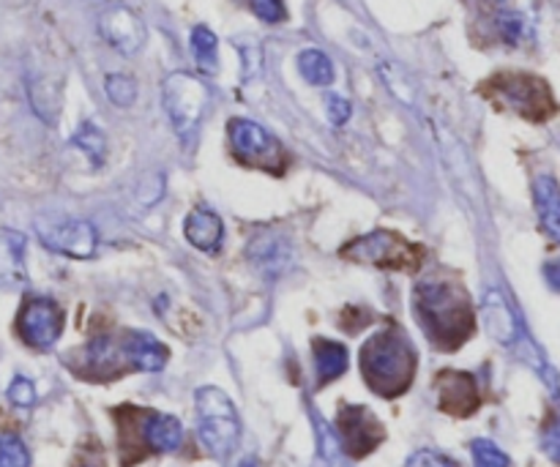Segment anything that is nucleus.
Wrapping results in <instances>:
<instances>
[{
  "label": "nucleus",
  "mask_w": 560,
  "mask_h": 467,
  "mask_svg": "<svg viewBox=\"0 0 560 467\" xmlns=\"http://www.w3.org/2000/svg\"><path fill=\"white\" fill-rule=\"evenodd\" d=\"M249 9L255 11L262 22H268V25H277V22H282L284 16H288L284 14L282 0H249Z\"/></svg>",
  "instance_id": "obj_30"
},
{
  "label": "nucleus",
  "mask_w": 560,
  "mask_h": 467,
  "mask_svg": "<svg viewBox=\"0 0 560 467\" xmlns=\"http://www.w3.org/2000/svg\"><path fill=\"white\" fill-rule=\"evenodd\" d=\"M470 454H474L476 467H509L512 459L503 448H498L495 443L487 441V437H479V441L470 443Z\"/></svg>",
  "instance_id": "obj_25"
},
{
  "label": "nucleus",
  "mask_w": 560,
  "mask_h": 467,
  "mask_svg": "<svg viewBox=\"0 0 560 467\" xmlns=\"http://www.w3.org/2000/svg\"><path fill=\"white\" fill-rule=\"evenodd\" d=\"M534 208L541 230L550 241L560 244V184L556 175L539 173L534 178Z\"/></svg>",
  "instance_id": "obj_17"
},
{
  "label": "nucleus",
  "mask_w": 560,
  "mask_h": 467,
  "mask_svg": "<svg viewBox=\"0 0 560 467\" xmlns=\"http://www.w3.org/2000/svg\"><path fill=\"white\" fill-rule=\"evenodd\" d=\"M299 71L310 85L317 87H328L334 82V77H337L334 74L331 58L326 52H320V49H304L299 55Z\"/></svg>",
  "instance_id": "obj_21"
},
{
  "label": "nucleus",
  "mask_w": 560,
  "mask_h": 467,
  "mask_svg": "<svg viewBox=\"0 0 560 467\" xmlns=\"http://www.w3.org/2000/svg\"><path fill=\"white\" fill-rule=\"evenodd\" d=\"M228 137L230 148H233L238 162L257 170H266V173L271 175L284 173L288 153H284L282 142H279L266 126L255 124V120L249 118H233L228 124Z\"/></svg>",
  "instance_id": "obj_5"
},
{
  "label": "nucleus",
  "mask_w": 560,
  "mask_h": 467,
  "mask_svg": "<svg viewBox=\"0 0 560 467\" xmlns=\"http://www.w3.org/2000/svg\"><path fill=\"white\" fill-rule=\"evenodd\" d=\"M184 233H186V241H189L195 249L219 252V246H222V238H224V224L222 219H219L213 211H208V208H195V211L186 217Z\"/></svg>",
  "instance_id": "obj_18"
},
{
  "label": "nucleus",
  "mask_w": 560,
  "mask_h": 467,
  "mask_svg": "<svg viewBox=\"0 0 560 467\" xmlns=\"http://www.w3.org/2000/svg\"><path fill=\"white\" fill-rule=\"evenodd\" d=\"M241 52H244V74L246 77H255L260 71V44H241Z\"/></svg>",
  "instance_id": "obj_35"
},
{
  "label": "nucleus",
  "mask_w": 560,
  "mask_h": 467,
  "mask_svg": "<svg viewBox=\"0 0 560 467\" xmlns=\"http://www.w3.org/2000/svg\"><path fill=\"white\" fill-rule=\"evenodd\" d=\"M104 91H107V98L115 107H131L137 98V82L129 74H107Z\"/></svg>",
  "instance_id": "obj_24"
},
{
  "label": "nucleus",
  "mask_w": 560,
  "mask_h": 467,
  "mask_svg": "<svg viewBox=\"0 0 560 467\" xmlns=\"http://www.w3.org/2000/svg\"><path fill=\"white\" fill-rule=\"evenodd\" d=\"M416 364L419 355L413 342L399 328H383L361 348V375L383 399L402 397L413 386Z\"/></svg>",
  "instance_id": "obj_2"
},
{
  "label": "nucleus",
  "mask_w": 560,
  "mask_h": 467,
  "mask_svg": "<svg viewBox=\"0 0 560 467\" xmlns=\"http://www.w3.org/2000/svg\"><path fill=\"white\" fill-rule=\"evenodd\" d=\"M16 334L33 350H49L63 334V312L49 299H31L16 317Z\"/></svg>",
  "instance_id": "obj_11"
},
{
  "label": "nucleus",
  "mask_w": 560,
  "mask_h": 467,
  "mask_svg": "<svg viewBox=\"0 0 560 467\" xmlns=\"http://www.w3.org/2000/svg\"><path fill=\"white\" fill-rule=\"evenodd\" d=\"M498 31H501L506 44H520V38L525 36L523 14H517V11H503V14H498Z\"/></svg>",
  "instance_id": "obj_27"
},
{
  "label": "nucleus",
  "mask_w": 560,
  "mask_h": 467,
  "mask_svg": "<svg viewBox=\"0 0 560 467\" xmlns=\"http://www.w3.org/2000/svg\"><path fill=\"white\" fill-rule=\"evenodd\" d=\"M246 255L249 260L260 268L266 277H279V273L288 271L290 260H293V252L290 244L277 233H260L249 241L246 246Z\"/></svg>",
  "instance_id": "obj_16"
},
{
  "label": "nucleus",
  "mask_w": 560,
  "mask_h": 467,
  "mask_svg": "<svg viewBox=\"0 0 560 467\" xmlns=\"http://www.w3.org/2000/svg\"><path fill=\"white\" fill-rule=\"evenodd\" d=\"M120 348H124L126 366L137 372H162L170 359V350L145 331H126L120 337Z\"/></svg>",
  "instance_id": "obj_15"
},
{
  "label": "nucleus",
  "mask_w": 560,
  "mask_h": 467,
  "mask_svg": "<svg viewBox=\"0 0 560 467\" xmlns=\"http://www.w3.org/2000/svg\"><path fill=\"white\" fill-rule=\"evenodd\" d=\"M481 320H485L487 331L495 342L506 345V348H514L517 339L523 337V328H520L517 315H514L512 304L506 301V295L498 288L487 290L485 301H481Z\"/></svg>",
  "instance_id": "obj_14"
},
{
  "label": "nucleus",
  "mask_w": 560,
  "mask_h": 467,
  "mask_svg": "<svg viewBox=\"0 0 560 467\" xmlns=\"http://www.w3.org/2000/svg\"><path fill=\"white\" fill-rule=\"evenodd\" d=\"M339 427V446L348 457L364 459L366 454L375 452L377 446L386 437V430H383L381 421L375 419V413L361 405H342L337 416Z\"/></svg>",
  "instance_id": "obj_10"
},
{
  "label": "nucleus",
  "mask_w": 560,
  "mask_h": 467,
  "mask_svg": "<svg viewBox=\"0 0 560 467\" xmlns=\"http://www.w3.org/2000/svg\"><path fill=\"white\" fill-rule=\"evenodd\" d=\"M118 413L126 416V432H137L140 435L142 452L151 454H173L184 443V427L175 416L153 413V410H137L124 408Z\"/></svg>",
  "instance_id": "obj_9"
},
{
  "label": "nucleus",
  "mask_w": 560,
  "mask_h": 467,
  "mask_svg": "<svg viewBox=\"0 0 560 467\" xmlns=\"http://www.w3.org/2000/svg\"><path fill=\"white\" fill-rule=\"evenodd\" d=\"M541 448H545V454L552 463L560 465V419L552 421L545 430V435H541Z\"/></svg>",
  "instance_id": "obj_33"
},
{
  "label": "nucleus",
  "mask_w": 560,
  "mask_h": 467,
  "mask_svg": "<svg viewBox=\"0 0 560 467\" xmlns=\"http://www.w3.org/2000/svg\"><path fill=\"white\" fill-rule=\"evenodd\" d=\"M9 402L16 405V408H33L36 402V388L27 377H14L9 386Z\"/></svg>",
  "instance_id": "obj_29"
},
{
  "label": "nucleus",
  "mask_w": 560,
  "mask_h": 467,
  "mask_svg": "<svg viewBox=\"0 0 560 467\" xmlns=\"http://www.w3.org/2000/svg\"><path fill=\"white\" fill-rule=\"evenodd\" d=\"M339 255H342L345 260L361 262V266L370 262V266L377 268H399V271H408V268H416L421 249L410 244V241L399 238L397 233L377 230V233L364 235V238L350 241L348 246L339 249Z\"/></svg>",
  "instance_id": "obj_7"
},
{
  "label": "nucleus",
  "mask_w": 560,
  "mask_h": 467,
  "mask_svg": "<svg viewBox=\"0 0 560 467\" xmlns=\"http://www.w3.org/2000/svg\"><path fill=\"white\" fill-rule=\"evenodd\" d=\"M405 467H459V465L452 463V459L443 457V454L438 452H416Z\"/></svg>",
  "instance_id": "obj_34"
},
{
  "label": "nucleus",
  "mask_w": 560,
  "mask_h": 467,
  "mask_svg": "<svg viewBox=\"0 0 560 467\" xmlns=\"http://www.w3.org/2000/svg\"><path fill=\"white\" fill-rule=\"evenodd\" d=\"M545 279L556 293H560V260H550L545 266Z\"/></svg>",
  "instance_id": "obj_36"
},
{
  "label": "nucleus",
  "mask_w": 560,
  "mask_h": 467,
  "mask_svg": "<svg viewBox=\"0 0 560 467\" xmlns=\"http://www.w3.org/2000/svg\"><path fill=\"white\" fill-rule=\"evenodd\" d=\"M71 140H74L77 148H82V153H88V159H91L96 167L104 162V156H107V142H104V135L93 124H82Z\"/></svg>",
  "instance_id": "obj_23"
},
{
  "label": "nucleus",
  "mask_w": 560,
  "mask_h": 467,
  "mask_svg": "<svg viewBox=\"0 0 560 467\" xmlns=\"http://www.w3.org/2000/svg\"><path fill=\"white\" fill-rule=\"evenodd\" d=\"M435 392H438V408L448 416L457 419H468L479 410V383L470 372L459 370H443L435 377Z\"/></svg>",
  "instance_id": "obj_12"
},
{
  "label": "nucleus",
  "mask_w": 560,
  "mask_h": 467,
  "mask_svg": "<svg viewBox=\"0 0 560 467\" xmlns=\"http://www.w3.org/2000/svg\"><path fill=\"white\" fill-rule=\"evenodd\" d=\"M0 467H31V454L16 435H0Z\"/></svg>",
  "instance_id": "obj_26"
},
{
  "label": "nucleus",
  "mask_w": 560,
  "mask_h": 467,
  "mask_svg": "<svg viewBox=\"0 0 560 467\" xmlns=\"http://www.w3.org/2000/svg\"><path fill=\"white\" fill-rule=\"evenodd\" d=\"M381 71H383V80H386V85L392 87V91L397 93V96L402 98L405 104L413 102V91H410V82L405 80L402 74H399L397 66H381Z\"/></svg>",
  "instance_id": "obj_32"
},
{
  "label": "nucleus",
  "mask_w": 560,
  "mask_h": 467,
  "mask_svg": "<svg viewBox=\"0 0 560 467\" xmlns=\"http://www.w3.org/2000/svg\"><path fill=\"white\" fill-rule=\"evenodd\" d=\"M315 427H317V441H320V454L326 463H337L339 452H342V446H339V437L334 435L331 427L326 424V421H320L315 416Z\"/></svg>",
  "instance_id": "obj_28"
},
{
  "label": "nucleus",
  "mask_w": 560,
  "mask_h": 467,
  "mask_svg": "<svg viewBox=\"0 0 560 467\" xmlns=\"http://www.w3.org/2000/svg\"><path fill=\"white\" fill-rule=\"evenodd\" d=\"M36 233L38 241L47 249H52L55 255L74 257V260H88V257L96 255V227L91 222H85V219L42 217L36 219Z\"/></svg>",
  "instance_id": "obj_8"
},
{
  "label": "nucleus",
  "mask_w": 560,
  "mask_h": 467,
  "mask_svg": "<svg viewBox=\"0 0 560 467\" xmlns=\"http://www.w3.org/2000/svg\"><path fill=\"white\" fill-rule=\"evenodd\" d=\"M0 282H25V235L14 230H0Z\"/></svg>",
  "instance_id": "obj_19"
},
{
  "label": "nucleus",
  "mask_w": 560,
  "mask_h": 467,
  "mask_svg": "<svg viewBox=\"0 0 560 467\" xmlns=\"http://www.w3.org/2000/svg\"><path fill=\"white\" fill-rule=\"evenodd\" d=\"M315 370L317 386H328L348 372V348L331 339H315Z\"/></svg>",
  "instance_id": "obj_20"
},
{
  "label": "nucleus",
  "mask_w": 560,
  "mask_h": 467,
  "mask_svg": "<svg viewBox=\"0 0 560 467\" xmlns=\"http://www.w3.org/2000/svg\"><path fill=\"white\" fill-rule=\"evenodd\" d=\"M197 405V432H200L202 446L217 459H228L235 452L241 437V421L235 413V405L230 402L222 388L202 386L195 394Z\"/></svg>",
  "instance_id": "obj_4"
},
{
  "label": "nucleus",
  "mask_w": 560,
  "mask_h": 467,
  "mask_svg": "<svg viewBox=\"0 0 560 467\" xmlns=\"http://www.w3.org/2000/svg\"><path fill=\"white\" fill-rule=\"evenodd\" d=\"M98 31L107 38L109 47H115L124 55H137L148 42V31L140 16L126 5H109L98 16Z\"/></svg>",
  "instance_id": "obj_13"
},
{
  "label": "nucleus",
  "mask_w": 560,
  "mask_h": 467,
  "mask_svg": "<svg viewBox=\"0 0 560 467\" xmlns=\"http://www.w3.org/2000/svg\"><path fill=\"white\" fill-rule=\"evenodd\" d=\"M162 102L175 135H178L180 140H189L197 131V126H200L202 113H206L208 107V87L202 85L197 77L175 71V74H170L167 80H164Z\"/></svg>",
  "instance_id": "obj_6"
},
{
  "label": "nucleus",
  "mask_w": 560,
  "mask_h": 467,
  "mask_svg": "<svg viewBox=\"0 0 560 467\" xmlns=\"http://www.w3.org/2000/svg\"><path fill=\"white\" fill-rule=\"evenodd\" d=\"M481 91L501 107L523 115L525 120H547L556 113V98L541 77L528 71H501L481 85Z\"/></svg>",
  "instance_id": "obj_3"
},
{
  "label": "nucleus",
  "mask_w": 560,
  "mask_h": 467,
  "mask_svg": "<svg viewBox=\"0 0 560 467\" xmlns=\"http://www.w3.org/2000/svg\"><path fill=\"white\" fill-rule=\"evenodd\" d=\"M326 115L334 126H345L353 115V107L345 96H337V93H328L326 96Z\"/></svg>",
  "instance_id": "obj_31"
},
{
  "label": "nucleus",
  "mask_w": 560,
  "mask_h": 467,
  "mask_svg": "<svg viewBox=\"0 0 560 467\" xmlns=\"http://www.w3.org/2000/svg\"><path fill=\"white\" fill-rule=\"evenodd\" d=\"M238 467H262V465H260V459H257V457H244L238 463Z\"/></svg>",
  "instance_id": "obj_37"
},
{
  "label": "nucleus",
  "mask_w": 560,
  "mask_h": 467,
  "mask_svg": "<svg viewBox=\"0 0 560 467\" xmlns=\"http://www.w3.org/2000/svg\"><path fill=\"white\" fill-rule=\"evenodd\" d=\"M189 47H191V55H195L197 66H200L202 71H208V74H213V71L219 69V38L213 36V31H208L206 25H197L191 27V36H189Z\"/></svg>",
  "instance_id": "obj_22"
},
{
  "label": "nucleus",
  "mask_w": 560,
  "mask_h": 467,
  "mask_svg": "<svg viewBox=\"0 0 560 467\" xmlns=\"http://www.w3.org/2000/svg\"><path fill=\"white\" fill-rule=\"evenodd\" d=\"M413 306L427 339L443 353H454L457 348H463L474 334V306L457 284L424 279L416 284Z\"/></svg>",
  "instance_id": "obj_1"
}]
</instances>
